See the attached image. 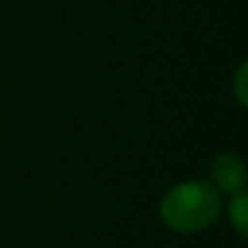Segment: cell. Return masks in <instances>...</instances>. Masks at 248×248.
Returning <instances> with one entry per match:
<instances>
[{"label": "cell", "mask_w": 248, "mask_h": 248, "mask_svg": "<svg viewBox=\"0 0 248 248\" xmlns=\"http://www.w3.org/2000/svg\"><path fill=\"white\" fill-rule=\"evenodd\" d=\"M161 219L170 231L200 233L221 214V192L209 180H183L161 200Z\"/></svg>", "instance_id": "cell-1"}, {"label": "cell", "mask_w": 248, "mask_h": 248, "mask_svg": "<svg viewBox=\"0 0 248 248\" xmlns=\"http://www.w3.org/2000/svg\"><path fill=\"white\" fill-rule=\"evenodd\" d=\"M209 178H212V185L219 192L236 195V192H241L246 187V166H243V161H241L238 154L224 151V154H219L212 161Z\"/></svg>", "instance_id": "cell-2"}, {"label": "cell", "mask_w": 248, "mask_h": 248, "mask_svg": "<svg viewBox=\"0 0 248 248\" xmlns=\"http://www.w3.org/2000/svg\"><path fill=\"white\" fill-rule=\"evenodd\" d=\"M229 221H231V226L236 229V233L241 238L248 236V195H246V190L231 195V200H229Z\"/></svg>", "instance_id": "cell-3"}, {"label": "cell", "mask_w": 248, "mask_h": 248, "mask_svg": "<svg viewBox=\"0 0 248 248\" xmlns=\"http://www.w3.org/2000/svg\"><path fill=\"white\" fill-rule=\"evenodd\" d=\"M246 71H248V66L241 63L236 71V78H233V90H236V97L241 105H246Z\"/></svg>", "instance_id": "cell-4"}]
</instances>
